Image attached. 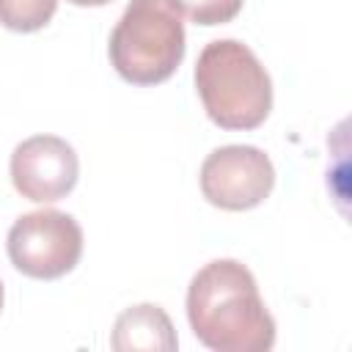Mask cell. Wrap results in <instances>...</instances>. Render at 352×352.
Wrapping results in <instances>:
<instances>
[{
  "mask_svg": "<svg viewBox=\"0 0 352 352\" xmlns=\"http://www.w3.org/2000/svg\"><path fill=\"white\" fill-rule=\"evenodd\" d=\"M187 319L195 338L214 352H267L275 344V319L253 272L236 258L209 261L192 275Z\"/></svg>",
  "mask_w": 352,
  "mask_h": 352,
  "instance_id": "1",
  "label": "cell"
},
{
  "mask_svg": "<svg viewBox=\"0 0 352 352\" xmlns=\"http://www.w3.org/2000/svg\"><path fill=\"white\" fill-rule=\"evenodd\" d=\"M195 88L206 116L223 129H256L272 110V80L236 38H217L201 50Z\"/></svg>",
  "mask_w": 352,
  "mask_h": 352,
  "instance_id": "2",
  "label": "cell"
},
{
  "mask_svg": "<svg viewBox=\"0 0 352 352\" xmlns=\"http://www.w3.org/2000/svg\"><path fill=\"white\" fill-rule=\"evenodd\" d=\"M107 52L126 82H165L184 58L182 11L173 0H129L110 33Z\"/></svg>",
  "mask_w": 352,
  "mask_h": 352,
  "instance_id": "3",
  "label": "cell"
},
{
  "mask_svg": "<svg viewBox=\"0 0 352 352\" xmlns=\"http://www.w3.org/2000/svg\"><path fill=\"white\" fill-rule=\"evenodd\" d=\"M11 264L38 280H55L72 272L82 256L80 223L58 209H38L22 214L6 239Z\"/></svg>",
  "mask_w": 352,
  "mask_h": 352,
  "instance_id": "4",
  "label": "cell"
},
{
  "mask_svg": "<svg viewBox=\"0 0 352 352\" xmlns=\"http://www.w3.org/2000/svg\"><path fill=\"white\" fill-rule=\"evenodd\" d=\"M275 187V168L256 146H220L201 165V192L212 206L245 212Z\"/></svg>",
  "mask_w": 352,
  "mask_h": 352,
  "instance_id": "5",
  "label": "cell"
},
{
  "mask_svg": "<svg viewBox=\"0 0 352 352\" xmlns=\"http://www.w3.org/2000/svg\"><path fill=\"white\" fill-rule=\"evenodd\" d=\"M77 176V154L58 135H33L22 140L11 154V182L28 201H60L74 190Z\"/></svg>",
  "mask_w": 352,
  "mask_h": 352,
  "instance_id": "6",
  "label": "cell"
},
{
  "mask_svg": "<svg viewBox=\"0 0 352 352\" xmlns=\"http://www.w3.org/2000/svg\"><path fill=\"white\" fill-rule=\"evenodd\" d=\"M110 344L118 352H173L179 338L160 305L140 302L118 314Z\"/></svg>",
  "mask_w": 352,
  "mask_h": 352,
  "instance_id": "7",
  "label": "cell"
},
{
  "mask_svg": "<svg viewBox=\"0 0 352 352\" xmlns=\"http://www.w3.org/2000/svg\"><path fill=\"white\" fill-rule=\"evenodd\" d=\"M58 8V0H0V25L16 33L41 30Z\"/></svg>",
  "mask_w": 352,
  "mask_h": 352,
  "instance_id": "8",
  "label": "cell"
},
{
  "mask_svg": "<svg viewBox=\"0 0 352 352\" xmlns=\"http://www.w3.org/2000/svg\"><path fill=\"white\" fill-rule=\"evenodd\" d=\"M173 3L195 25H206V28L231 22L242 11V0H173Z\"/></svg>",
  "mask_w": 352,
  "mask_h": 352,
  "instance_id": "9",
  "label": "cell"
},
{
  "mask_svg": "<svg viewBox=\"0 0 352 352\" xmlns=\"http://www.w3.org/2000/svg\"><path fill=\"white\" fill-rule=\"evenodd\" d=\"M69 3H74V6H107L110 0H69Z\"/></svg>",
  "mask_w": 352,
  "mask_h": 352,
  "instance_id": "10",
  "label": "cell"
},
{
  "mask_svg": "<svg viewBox=\"0 0 352 352\" xmlns=\"http://www.w3.org/2000/svg\"><path fill=\"white\" fill-rule=\"evenodd\" d=\"M0 311H3V280H0Z\"/></svg>",
  "mask_w": 352,
  "mask_h": 352,
  "instance_id": "11",
  "label": "cell"
}]
</instances>
